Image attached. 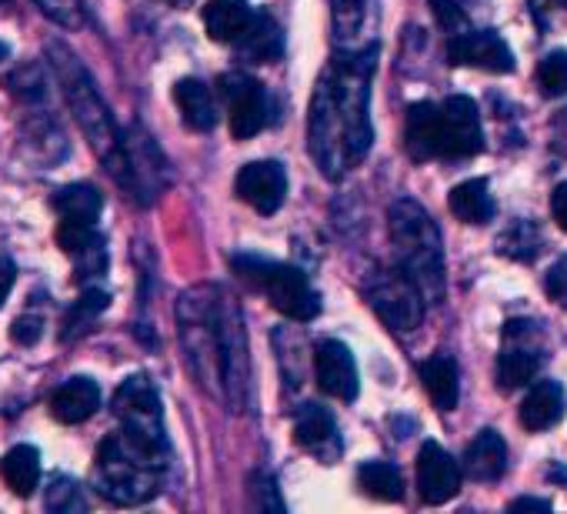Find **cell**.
I'll list each match as a JSON object with an SVG mask.
<instances>
[{
	"label": "cell",
	"mask_w": 567,
	"mask_h": 514,
	"mask_svg": "<svg viewBox=\"0 0 567 514\" xmlns=\"http://www.w3.org/2000/svg\"><path fill=\"white\" fill-rule=\"evenodd\" d=\"M374 64L378 44L364 51H334L331 64L318 78L308 114V147L318 171L331 181H341L371 151Z\"/></svg>",
	"instance_id": "cell-1"
},
{
	"label": "cell",
	"mask_w": 567,
	"mask_h": 514,
	"mask_svg": "<svg viewBox=\"0 0 567 514\" xmlns=\"http://www.w3.org/2000/svg\"><path fill=\"white\" fill-rule=\"evenodd\" d=\"M431 8H434V18L441 21L444 31H451V34L467 31V18H464V11L454 4V0H431Z\"/></svg>",
	"instance_id": "cell-37"
},
{
	"label": "cell",
	"mask_w": 567,
	"mask_h": 514,
	"mask_svg": "<svg viewBox=\"0 0 567 514\" xmlns=\"http://www.w3.org/2000/svg\"><path fill=\"white\" fill-rule=\"evenodd\" d=\"M234 48H237L240 58L257 61V64H267V61H277V58L284 54V34H280V28H277L274 18L257 14L254 28H250Z\"/></svg>",
	"instance_id": "cell-31"
},
{
	"label": "cell",
	"mask_w": 567,
	"mask_h": 514,
	"mask_svg": "<svg viewBox=\"0 0 567 514\" xmlns=\"http://www.w3.org/2000/svg\"><path fill=\"white\" fill-rule=\"evenodd\" d=\"M34 4H38L54 24H61V28H68V31H78V28H84V21H87L84 0H34Z\"/></svg>",
	"instance_id": "cell-36"
},
{
	"label": "cell",
	"mask_w": 567,
	"mask_h": 514,
	"mask_svg": "<svg viewBox=\"0 0 567 514\" xmlns=\"http://www.w3.org/2000/svg\"><path fill=\"white\" fill-rule=\"evenodd\" d=\"M550 210H554L557 227L567 230V181L554 187V194H550Z\"/></svg>",
	"instance_id": "cell-40"
},
{
	"label": "cell",
	"mask_w": 567,
	"mask_h": 514,
	"mask_svg": "<svg viewBox=\"0 0 567 514\" xmlns=\"http://www.w3.org/2000/svg\"><path fill=\"white\" fill-rule=\"evenodd\" d=\"M51 204L58 210V220H81V224H97L104 210V197L91 184H68L54 194Z\"/></svg>",
	"instance_id": "cell-29"
},
{
	"label": "cell",
	"mask_w": 567,
	"mask_h": 514,
	"mask_svg": "<svg viewBox=\"0 0 567 514\" xmlns=\"http://www.w3.org/2000/svg\"><path fill=\"white\" fill-rule=\"evenodd\" d=\"M388 220H391L398 268L421 288L427 305H441L447 291V278H444V244L434 217L414 197H401L391 204Z\"/></svg>",
	"instance_id": "cell-4"
},
{
	"label": "cell",
	"mask_w": 567,
	"mask_h": 514,
	"mask_svg": "<svg viewBox=\"0 0 567 514\" xmlns=\"http://www.w3.org/2000/svg\"><path fill=\"white\" fill-rule=\"evenodd\" d=\"M547 295L554 301H560V305L567 301V257L550 268V275H547Z\"/></svg>",
	"instance_id": "cell-39"
},
{
	"label": "cell",
	"mask_w": 567,
	"mask_h": 514,
	"mask_svg": "<svg viewBox=\"0 0 567 514\" xmlns=\"http://www.w3.org/2000/svg\"><path fill=\"white\" fill-rule=\"evenodd\" d=\"M177 331L187 368L214 398L224 401V358H220V288L200 285L177 301Z\"/></svg>",
	"instance_id": "cell-5"
},
{
	"label": "cell",
	"mask_w": 567,
	"mask_h": 514,
	"mask_svg": "<svg viewBox=\"0 0 567 514\" xmlns=\"http://www.w3.org/2000/svg\"><path fill=\"white\" fill-rule=\"evenodd\" d=\"M504 338H507V348L497 358V384H501V391H514V388H524V384H530L537 378V371L544 364V354L537 348H530V345H520L517 321L507 325Z\"/></svg>",
	"instance_id": "cell-20"
},
{
	"label": "cell",
	"mask_w": 567,
	"mask_h": 514,
	"mask_svg": "<svg viewBox=\"0 0 567 514\" xmlns=\"http://www.w3.org/2000/svg\"><path fill=\"white\" fill-rule=\"evenodd\" d=\"M537 88L547 97H564L567 94V51H550L537 64Z\"/></svg>",
	"instance_id": "cell-34"
},
{
	"label": "cell",
	"mask_w": 567,
	"mask_h": 514,
	"mask_svg": "<svg viewBox=\"0 0 567 514\" xmlns=\"http://www.w3.org/2000/svg\"><path fill=\"white\" fill-rule=\"evenodd\" d=\"M358 487L378 501H401L404 497V477L391 461H364L358 467Z\"/></svg>",
	"instance_id": "cell-32"
},
{
	"label": "cell",
	"mask_w": 567,
	"mask_h": 514,
	"mask_svg": "<svg viewBox=\"0 0 567 514\" xmlns=\"http://www.w3.org/2000/svg\"><path fill=\"white\" fill-rule=\"evenodd\" d=\"M171 4H181V0H171Z\"/></svg>",
	"instance_id": "cell-46"
},
{
	"label": "cell",
	"mask_w": 567,
	"mask_h": 514,
	"mask_svg": "<svg viewBox=\"0 0 567 514\" xmlns=\"http://www.w3.org/2000/svg\"><path fill=\"white\" fill-rule=\"evenodd\" d=\"M174 101H177V107L184 114V124L190 131H200L204 134V131H210L217 124V101H214V91L204 81H197V78L177 81Z\"/></svg>",
	"instance_id": "cell-25"
},
{
	"label": "cell",
	"mask_w": 567,
	"mask_h": 514,
	"mask_svg": "<svg viewBox=\"0 0 567 514\" xmlns=\"http://www.w3.org/2000/svg\"><path fill=\"white\" fill-rule=\"evenodd\" d=\"M101 408V388L94 378H68L54 394H51V414L61 424H84L87 418H94Z\"/></svg>",
	"instance_id": "cell-21"
},
{
	"label": "cell",
	"mask_w": 567,
	"mask_h": 514,
	"mask_svg": "<svg viewBox=\"0 0 567 514\" xmlns=\"http://www.w3.org/2000/svg\"><path fill=\"white\" fill-rule=\"evenodd\" d=\"M111 411H114V418H117L124 428H131V431H137V434L157 441V444H167L161 398H157V388H154L144 374L127 378V381L114 391Z\"/></svg>",
	"instance_id": "cell-10"
},
{
	"label": "cell",
	"mask_w": 567,
	"mask_h": 514,
	"mask_svg": "<svg viewBox=\"0 0 567 514\" xmlns=\"http://www.w3.org/2000/svg\"><path fill=\"white\" fill-rule=\"evenodd\" d=\"M378 0H334V51H364L378 44Z\"/></svg>",
	"instance_id": "cell-17"
},
{
	"label": "cell",
	"mask_w": 567,
	"mask_h": 514,
	"mask_svg": "<svg viewBox=\"0 0 567 514\" xmlns=\"http://www.w3.org/2000/svg\"><path fill=\"white\" fill-rule=\"evenodd\" d=\"M0 477L18 494L31 497L41 484V451L34 444H18L0 458Z\"/></svg>",
	"instance_id": "cell-27"
},
{
	"label": "cell",
	"mask_w": 567,
	"mask_h": 514,
	"mask_svg": "<svg viewBox=\"0 0 567 514\" xmlns=\"http://www.w3.org/2000/svg\"><path fill=\"white\" fill-rule=\"evenodd\" d=\"M171 448L157 444L131 428H117L107 434L94 458V487L101 497L121 507L147 504L161 494L167 474Z\"/></svg>",
	"instance_id": "cell-2"
},
{
	"label": "cell",
	"mask_w": 567,
	"mask_h": 514,
	"mask_svg": "<svg viewBox=\"0 0 567 514\" xmlns=\"http://www.w3.org/2000/svg\"><path fill=\"white\" fill-rule=\"evenodd\" d=\"M257 21V11L247 0H210L204 8V28L217 44H237Z\"/></svg>",
	"instance_id": "cell-22"
},
{
	"label": "cell",
	"mask_w": 567,
	"mask_h": 514,
	"mask_svg": "<svg viewBox=\"0 0 567 514\" xmlns=\"http://www.w3.org/2000/svg\"><path fill=\"white\" fill-rule=\"evenodd\" d=\"M124 161H127V171H124V184L121 187L137 204H154L157 194L167 184V161L157 151L154 137L141 124L124 131Z\"/></svg>",
	"instance_id": "cell-8"
},
{
	"label": "cell",
	"mask_w": 567,
	"mask_h": 514,
	"mask_svg": "<svg viewBox=\"0 0 567 514\" xmlns=\"http://www.w3.org/2000/svg\"><path fill=\"white\" fill-rule=\"evenodd\" d=\"M41 335H44V318H38V315H24V318H18L14 321V331H11V338L18 341V345H38L41 341Z\"/></svg>",
	"instance_id": "cell-38"
},
{
	"label": "cell",
	"mask_w": 567,
	"mask_h": 514,
	"mask_svg": "<svg viewBox=\"0 0 567 514\" xmlns=\"http://www.w3.org/2000/svg\"><path fill=\"white\" fill-rule=\"evenodd\" d=\"M44 504H48L51 511H58V514H71V511H84V507H87V504H84V494H81V487H78V481H71V477H64V474H54V477H51V487H48Z\"/></svg>",
	"instance_id": "cell-35"
},
{
	"label": "cell",
	"mask_w": 567,
	"mask_h": 514,
	"mask_svg": "<svg viewBox=\"0 0 567 514\" xmlns=\"http://www.w3.org/2000/svg\"><path fill=\"white\" fill-rule=\"evenodd\" d=\"M4 58H8V48H4V44H0V61H4Z\"/></svg>",
	"instance_id": "cell-44"
},
{
	"label": "cell",
	"mask_w": 567,
	"mask_h": 514,
	"mask_svg": "<svg viewBox=\"0 0 567 514\" xmlns=\"http://www.w3.org/2000/svg\"><path fill=\"white\" fill-rule=\"evenodd\" d=\"M364 298L374 308V315L398 335H411L424 321L427 301H424L421 288L401 268L371 275V281L364 285Z\"/></svg>",
	"instance_id": "cell-7"
},
{
	"label": "cell",
	"mask_w": 567,
	"mask_h": 514,
	"mask_svg": "<svg viewBox=\"0 0 567 514\" xmlns=\"http://www.w3.org/2000/svg\"><path fill=\"white\" fill-rule=\"evenodd\" d=\"M234 187L237 197L247 201L257 214H274L288 197V174L277 161H250L237 171Z\"/></svg>",
	"instance_id": "cell-14"
},
{
	"label": "cell",
	"mask_w": 567,
	"mask_h": 514,
	"mask_svg": "<svg viewBox=\"0 0 567 514\" xmlns=\"http://www.w3.org/2000/svg\"><path fill=\"white\" fill-rule=\"evenodd\" d=\"M14 278H18V268L8 261V257H0V308H4V301L14 288Z\"/></svg>",
	"instance_id": "cell-41"
},
{
	"label": "cell",
	"mask_w": 567,
	"mask_h": 514,
	"mask_svg": "<svg viewBox=\"0 0 567 514\" xmlns=\"http://www.w3.org/2000/svg\"><path fill=\"white\" fill-rule=\"evenodd\" d=\"M447 207L451 214H457V220L464 224H487L497 210L494 197H491V187L484 177H471L464 184H457L447 197Z\"/></svg>",
	"instance_id": "cell-28"
},
{
	"label": "cell",
	"mask_w": 567,
	"mask_h": 514,
	"mask_svg": "<svg viewBox=\"0 0 567 514\" xmlns=\"http://www.w3.org/2000/svg\"><path fill=\"white\" fill-rule=\"evenodd\" d=\"M550 141H554V151H564V154H567V111L554 117V124H550Z\"/></svg>",
	"instance_id": "cell-42"
},
{
	"label": "cell",
	"mask_w": 567,
	"mask_h": 514,
	"mask_svg": "<svg viewBox=\"0 0 567 514\" xmlns=\"http://www.w3.org/2000/svg\"><path fill=\"white\" fill-rule=\"evenodd\" d=\"M315 374H318V388L338 401H354L361 391L358 361L344 341L328 338L315 348Z\"/></svg>",
	"instance_id": "cell-13"
},
{
	"label": "cell",
	"mask_w": 567,
	"mask_h": 514,
	"mask_svg": "<svg viewBox=\"0 0 567 514\" xmlns=\"http://www.w3.org/2000/svg\"><path fill=\"white\" fill-rule=\"evenodd\" d=\"M447 58L451 64L457 68H481V71H491V74H511L514 71V54L511 48L504 44L501 34L494 31H461L451 38L447 44Z\"/></svg>",
	"instance_id": "cell-12"
},
{
	"label": "cell",
	"mask_w": 567,
	"mask_h": 514,
	"mask_svg": "<svg viewBox=\"0 0 567 514\" xmlns=\"http://www.w3.org/2000/svg\"><path fill=\"white\" fill-rule=\"evenodd\" d=\"M58 244L74 261L78 281H101L107 275V244L97 224H81V220H58Z\"/></svg>",
	"instance_id": "cell-11"
},
{
	"label": "cell",
	"mask_w": 567,
	"mask_h": 514,
	"mask_svg": "<svg viewBox=\"0 0 567 514\" xmlns=\"http://www.w3.org/2000/svg\"><path fill=\"white\" fill-rule=\"evenodd\" d=\"M107 305H111V295L107 291H101L97 285L94 288H84V295L71 305V311L64 315V331H61V345H74L78 338H84L94 325H97V318L107 311Z\"/></svg>",
	"instance_id": "cell-30"
},
{
	"label": "cell",
	"mask_w": 567,
	"mask_h": 514,
	"mask_svg": "<svg viewBox=\"0 0 567 514\" xmlns=\"http://www.w3.org/2000/svg\"><path fill=\"white\" fill-rule=\"evenodd\" d=\"M564 408H567L564 388L557 381H537L520 404V424L527 431H547L564 418Z\"/></svg>",
	"instance_id": "cell-24"
},
{
	"label": "cell",
	"mask_w": 567,
	"mask_h": 514,
	"mask_svg": "<svg viewBox=\"0 0 567 514\" xmlns=\"http://www.w3.org/2000/svg\"><path fill=\"white\" fill-rule=\"evenodd\" d=\"M417 491L424 504H444L461 491V467L437 441H424L417 451Z\"/></svg>",
	"instance_id": "cell-16"
},
{
	"label": "cell",
	"mask_w": 567,
	"mask_h": 514,
	"mask_svg": "<svg viewBox=\"0 0 567 514\" xmlns=\"http://www.w3.org/2000/svg\"><path fill=\"white\" fill-rule=\"evenodd\" d=\"M404 147L414 161H431L444 157V117L437 104H414L408 111V131H404Z\"/></svg>",
	"instance_id": "cell-19"
},
{
	"label": "cell",
	"mask_w": 567,
	"mask_h": 514,
	"mask_svg": "<svg viewBox=\"0 0 567 514\" xmlns=\"http://www.w3.org/2000/svg\"><path fill=\"white\" fill-rule=\"evenodd\" d=\"M557 4H564V8H567V0H557Z\"/></svg>",
	"instance_id": "cell-45"
},
{
	"label": "cell",
	"mask_w": 567,
	"mask_h": 514,
	"mask_svg": "<svg viewBox=\"0 0 567 514\" xmlns=\"http://www.w3.org/2000/svg\"><path fill=\"white\" fill-rule=\"evenodd\" d=\"M461 467H464V474H467L471 481H481V484L497 481V477L504 474V467H507V444H504V438H501L497 431H491V428L481 431V434L467 444Z\"/></svg>",
	"instance_id": "cell-23"
},
{
	"label": "cell",
	"mask_w": 567,
	"mask_h": 514,
	"mask_svg": "<svg viewBox=\"0 0 567 514\" xmlns=\"http://www.w3.org/2000/svg\"><path fill=\"white\" fill-rule=\"evenodd\" d=\"M295 441L308 451H315L324 464H334V458L341 454V434H338V421L328 408L321 404H305L295 418Z\"/></svg>",
	"instance_id": "cell-18"
},
{
	"label": "cell",
	"mask_w": 567,
	"mask_h": 514,
	"mask_svg": "<svg viewBox=\"0 0 567 514\" xmlns=\"http://www.w3.org/2000/svg\"><path fill=\"white\" fill-rule=\"evenodd\" d=\"M421 381L441 411H454L461 401V371L451 354H434L421 364Z\"/></svg>",
	"instance_id": "cell-26"
},
{
	"label": "cell",
	"mask_w": 567,
	"mask_h": 514,
	"mask_svg": "<svg viewBox=\"0 0 567 514\" xmlns=\"http://www.w3.org/2000/svg\"><path fill=\"white\" fill-rule=\"evenodd\" d=\"M537 250H540V230L530 220H514L497 237V254L511 257V261H530Z\"/></svg>",
	"instance_id": "cell-33"
},
{
	"label": "cell",
	"mask_w": 567,
	"mask_h": 514,
	"mask_svg": "<svg viewBox=\"0 0 567 514\" xmlns=\"http://www.w3.org/2000/svg\"><path fill=\"white\" fill-rule=\"evenodd\" d=\"M220 97L227 104V121H230V134L237 141H247L254 134H260L270 121V101L267 91L257 78L244 74V71H230L220 78Z\"/></svg>",
	"instance_id": "cell-9"
},
{
	"label": "cell",
	"mask_w": 567,
	"mask_h": 514,
	"mask_svg": "<svg viewBox=\"0 0 567 514\" xmlns=\"http://www.w3.org/2000/svg\"><path fill=\"white\" fill-rule=\"evenodd\" d=\"M230 265L284 318L315 321L321 315V295L311 288V281H308V275L301 268H291V265H284V261H267V257H257V254H237Z\"/></svg>",
	"instance_id": "cell-6"
},
{
	"label": "cell",
	"mask_w": 567,
	"mask_h": 514,
	"mask_svg": "<svg viewBox=\"0 0 567 514\" xmlns=\"http://www.w3.org/2000/svg\"><path fill=\"white\" fill-rule=\"evenodd\" d=\"M444 117V157H474L484 151L481 111L471 97L454 94L441 104Z\"/></svg>",
	"instance_id": "cell-15"
},
{
	"label": "cell",
	"mask_w": 567,
	"mask_h": 514,
	"mask_svg": "<svg viewBox=\"0 0 567 514\" xmlns=\"http://www.w3.org/2000/svg\"><path fill=\"white\" fill-rule=\"evenodd\" d=\"M51 64H54V74H58L61 91L68 97V107L74 111V121L81 124V131L91 141L94 154L101 157V164L107 167V174L117 184H124V171H127V161H124V131L111 117V107L104 104L94 78L84 71V64L64 44H51Z\"/></svg>",
	"instance_id": "cell-3"
},
{
	"label": "cell",
	"mask_w": 567,
	"mask_h": 514,
	"mask_svg": "<svg viewBox=\"0 0 567 514\" xmlns=\"http://www.w3.org/2000/svg\"><path fill=\"white\" fill-rule=\"evenodd\" d=\"M550 511V504L547 501H540V497H517L514 504H511V511Z\"/></svg>",
	"instance_id": "cell-43"
}]
</instances>
